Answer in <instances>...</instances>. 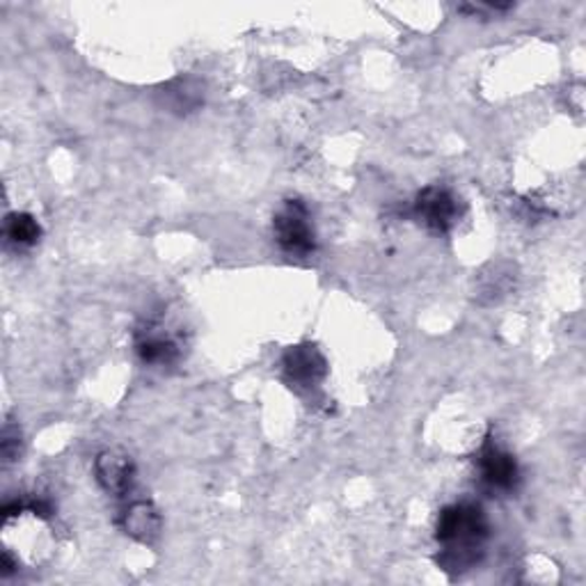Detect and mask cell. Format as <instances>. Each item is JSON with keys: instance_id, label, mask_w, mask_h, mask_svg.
<instances>
[{"instance_id": "cell-1", "label": "cell", "mask_w": 586, "mask_h": 586, "mask_svg": "<svg viewBox=\"0 0 586 586\" xmlns=\"http://www.w3.org/2000/svg\"><path fill=\"white\" fill-rule=\"evenodd\" d=\"M491 539L486 512L474 502H458L443 508L436 527L440 545L438 564L449 575H461L474 568Z\"/></svg>"}, {"instance_id": "cell-2", "label": "cell", "mask_w": 586, "mask_h": 586, "mask_svg": "<svg viewBox=\"0 0 586 586\" xmlns=\"http://www.w3.org/2000/svg\"><path fill=\"white\" fill-rule=\"evenodd\" d=\"M273 232L277 245L289 257L305 260L317 250V234L308 207L300 199H287L273 218Z\"/></svg>"}, {"instance_id": "cell-3", "label": "cell", "mask_w": 586, "mask_h": 586, "mask_svg": "<svg viewBox=\"0 0 586 586\" xmlns=\"http://www.w3.org/2000/svg\"><path fill=\"white\" fill-rule=\"evenodd\" d=\"M476 470L483 489L497 493V495H512L516 493L520 483V468L514 453H508L502 445L495 443L493 433L483 440V445L476 451Z\"/></svg>"}, {"instance_id": "cell-4", "label": "cell", "mask_w": 586, "mask_h": 586, "mask_svg": "<svg viewBox=\"0 0 586 586\" xmlns=\"http://www.w3.org/2000/svg\"><path fill=\"white\" fill-rule=\"evenodd\" d=\"M463 211L466 207L461 197L445 186H426L417 193L413 204L415 218L436 234L451 232V229L461 222Z\"/></svg>"}, {"instance_id": "cell-5", "label": "cell", "mask_w": 586, "mask_h": 586, "mask_svg": "<svg viewBox=\"0 0 586 586\" xmlns=\"http://www.w3.org/2000/svg\"><path fill=\"white\" fill-rule=\"evenodd\" d=\"M283 371L287 383L296 390H317L328 376V363L314 344H298L283 355Z\"/></svg>"}, {"instance_id": "cell-6", "label": "cell", "mask_w": 586, "mask_h": 586, "mask_svg": "<svg viewBox=\"0 0 586 586\" xmlns=\"http://www.w3.org/2000/svg\"><path fill=\"white\" fill-rule=\"evenodd\" d=\"M94 470L101 486H104V491L111 493L113 497H129V493L134 491L136 468L126 453L115 449L101 451L94 461Z\"/></svg>"}, {"instance_id": "cell-7", "label": "cell", "mask_w": 586, "mask_h": 586, "mask_svg": "<svg viewBox=\"0 0 586 586\" xmlns=\"http://www.w3.org/2000/svg\"><path fill=\"white\" fill-rule=\"evenodd\" d=\"M136 353L145 365L170 367L182 358L180 342L168 335L163 325L147 323L136 333Z\"/></svg>"}, {"instance_id": "cell-8", "label": "cell", "mask_w": 586, "mask_h": 586, "mask_svg": "<svg viewBox=\"0 0 586 586\" xmlns=\"http://www.w3.org/2000/svg\"><path fill=\"white\" fill-rule=\"evenodd\" d=\"M122 527L129 533L131 539L149 543L159 537L161 531V516L157 512V506L145 499H136L124 508L122 514Z\"/></svg>"}, {"instance_id": "cell-9", "label": "cell", "mask_w": 586, "mask_h": 586, "mask_svg": "<svg viewBox=\"0 0 586 586\" xmlns=\"http://www.w3.org/2000/svg\"><path fill=\"white\" fill-rule=\"evenodd\" d=\"M159 99H161V104L170 108L172 113L186 115L199 108V104L204 101V90H202V83L193 79H176L159 92Z\"/></svg>"}, {"instance_id": "cell-10", "label": "cell", "mask_w": 586, "mask_h": 586, "mask_svg": "<svg viewBox=\"0 0 586 586\" xmlns=\"http://www.w3.org/2000/svg\"><path fill=\"white\" fill-rule=\"evenodd\" d=\"M3 234H5L8 245H12L16 250H25V248L37 245V241L42 239V227H39L37 218H33L31 214L14 211L5 218Z\"/></svg>"}, {"instance_id": "cell-11", "label": "cell", "mask_w": 586, "mask_h": 586, "mask_svg": "<svg viewBox=\"0 0 586 586\" xmlns=\"http://www.w3.org/2000/svg\"><path fill=\"white\" fill-rule=\"evenodd\" d=\"M19 428L14 426H5L3 430V456L5 461H12V458L19 453Z\"/></svg>"}]
</instances>
